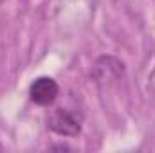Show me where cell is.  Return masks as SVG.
<instances>
[{
	"mask_svg": "<svg viewBox=\"0 0 155 153\" xmlns=\"http://www.w3.org/2000/svg\"><path fill=\"white\" fill-rule=\"evenodd\" d=\"M47 128L61 137H76L81 132V117L67 108H54L47 115Z\"/></svg>",
	"mask_w": 155,
	"mask_h": 153,
	"instance_id": "cell-1",
	"label": "cell"
},
{
	"mask_svg": "<svg viewBox=\"0 0 155 153\" xmlns=\"http://www.w3.org/2000/svg\"><path fill=\"white\" fill-rule=\"evenodd\" d=\"M60 94V86L58 83L49 76H41L36 77L31 86H29V97L35 105H40V106H49L56 101Z\"/></svg>",
	"mask_w": 155,
	"mask_h": 153,
	"instance_id": "cell-2",
	"label": "cell"
},
{
	"mask_svg": "<svg viewBox=\"0 0 155 153\" xmlns=\"http://www.w3.org/2000/svg\"><path fill=\"white\" fill-rule=\"evenodd\" d=\"M51 150H58V151H71V146H67V144H56V146H51Z\"/></svg>",
	"mask_w": 155,
	"mask_h": 153,
	"instance_id": "cell-3",
	"label": "cell"
},
{
	"mask_svg": "<svg viewBox=\"0 0 155 153\" xmlns=\"http://www.w3.org/2000/svg\"><path fill=\"white\" fill-rule=\"evenodd\" d=\"M0 151H4V146H2V142H0Z\"/></svg>",
	"mask_w": 155,
	"mask_h": 153,
	"instance_id": "cell-4",
	"label": "cell"
}]
</instances>
